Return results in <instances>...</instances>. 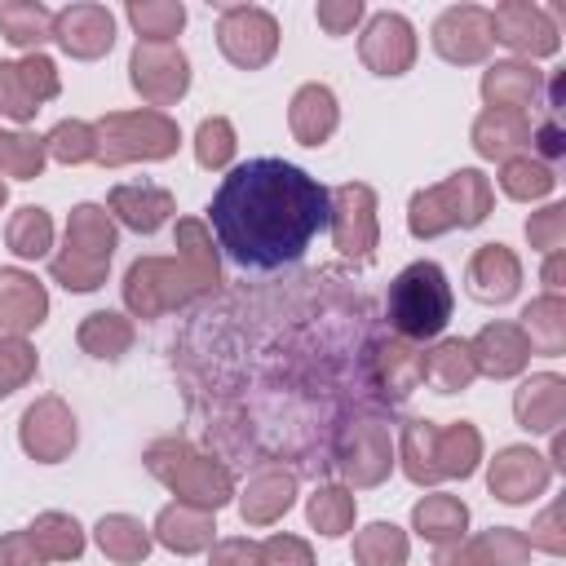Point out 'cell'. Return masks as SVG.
Here are the masks:
<instances>
[{
	"label": "cell",
	"mask_w": 566,
	"mask_h": 566,
	"mask_svg": "<svg viewBox=\"0 0 566 566\" xmlns=\"http://www.w3.org/2000/svg\"><path fill=\"white\" fill-rule=\"evenodd\" d=\"M212 234L221 252L243 270H283L305 256V248L332 221V195L305 168L287 159H243L234 164L212 203Z\"/></svg>",
	"instance_id": "1"
},
{
	"label": "cell",
	"mask_w": 566,
	"mask_h": 566,
	"mask_svg": "<svg viewBox=\"0 0 566 566\" xmlns=\"http://www.w3.org/2000/svg\"><path fill=\"white\" fill-rule=\"evenodd\" d=\"M389 318L407 336H433L451 318V287L433 261L407 265L389 287Z\"/></svg>",
	"instance_id": "2"
}]
</instances>
